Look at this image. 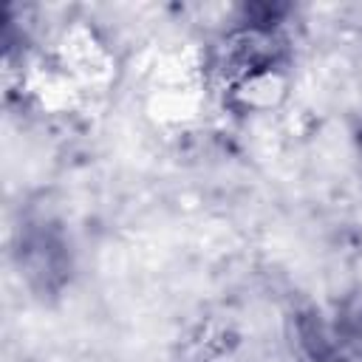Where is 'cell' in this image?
Returning a JSON list of instances; mask_svg holds the SVG:
<instances>
[{"instance_id": "2", "label": "cell", "mask_w": 362, "mask_h": 362, "mask_svg": "<svg viewBox=\"0 0 362 362\" xmlns=\"http://www.w3.org/2000/svg\"><path fill=\"white\" fill-rule=\"evenodd\" d=\"M334 331H337V339L348 351H354V354L362 356V288L345 294V300L337 308V325H334Z\"/></svg>"}, {"instance_id": "1", "label": "cell", "mask_w": 362, "mask_h": 362, "mask_svg": "<svg viewBox=\"0 0 362 362\" xmlns=\"http://www.w3.org/2000/svg\"><path fill=\"white\" fill-rule=\"evenodd\" d=\"M20 266L37 291L51 294L68 280V246L51 221L37 218L23 226Z\"/></svg>"}]
</instances>
